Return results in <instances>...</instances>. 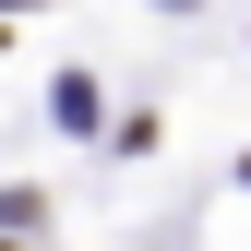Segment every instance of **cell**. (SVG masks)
Here are the masks:
<instances>
[{
	"mask_svg": "<svg viewBox=\"0 0 251 251\" xmlns=\"http://www.w3.org/2000/svg\"><path fill=\"white\" fill-rule=\"evenodd\" d=\"M0 12H24V0H0Z\"/></svg>",
	"mask_w": 251,
	"mask_h": 251,
	"instance_id": "obj_1",
	"label": "cell"
}]
</instances>
